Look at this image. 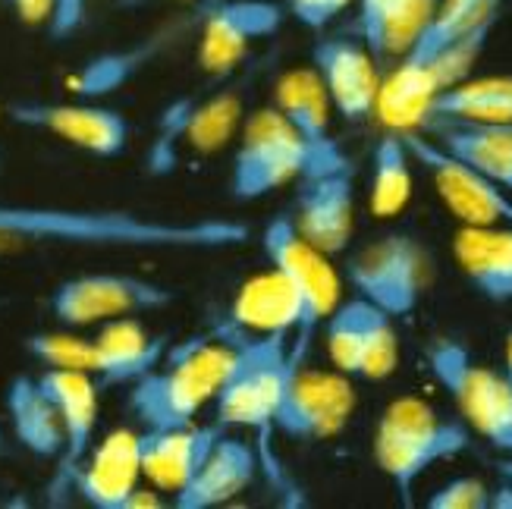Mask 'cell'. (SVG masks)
<instances>
[{
	"mask_svg": "<svg viewBox=\"0 0 512 509\" xmlns=\"http://www.w3.org/2000/svg\"><path fill=\"white\" fill-rule=\"evenodd\" d=\"M230 217H158L126 208H66L0 202V258L32 249H148L217 252L249 242Z\"/></svg>",
	"mask_w": 512,
	"mask_h": 509,
	"instance_id": "6da1fadb",
	"label": "cell"
},
{
	"mask_svg": "<svg viewBox=\"0 0 512 509\" xmlns=\"http://www.w3.org/2000/svg\"><path fill=\"white\" fill-rule=\"evenodd\" d=\"M246 340L233 327L217 324L208 334H195L167 349L164 362L129 387V412L145 428H180L195 422L227 381L239 343Z\"/></svg>",
	"mask_w": 512,
	"mask_h": 509,
	"instance_id": "7a4b0ae2",
	"label": "cell"
},
{
	"mask_svg": "<svg viewBox=\"0 0 512 509\" xmlns=\"http://www.w3.org/2000/svg\"><path fill=\"white\" fill-rule=\"evenodd\" d=\"M472 447V428L443 418L415 396L393 400L374 428V462L396 488L399 500L412 503V491L428 469L462 456Z\"/></svg>",
	"mask_w": 512,
	"mask_h": 509,
	"instance_id": "3957f363",
	"label": "cell"
},
{
	"mask_svg": "<svg viewBox=\"0 0 512 509\" xmlns=\"http://www.w3.org/2000/svg\"><path fill=\"white\" fill-rule=\"evenodd\" d=\"M318 170H333V167H327L305 145V139L271 104L255 110L242 123V139L230 167V192L236 202H258L267 192H277L289 183H296L299 176Z\"/></svg>",
	"mask_w": 512,
	"mask_h": 509,
	"instance_id": "277c9868",
	"label": "cell"
},
{
	"mask_svg": "<svg viewBox=\"0 0 512 509\" xmlns=\"http://www.w3.org/2000/svg\"><path fill=\"white\" fill-rule=\"evenodd\" d=\"M296 368L299 365L289 356V337H246L239 343L227 381L214 396L217 425L271 437L283 387Z\"/></svg>",
	"mask_w": 512,
	"mask_h": 509,
	"instance_id": "5b68a950",
	"label": "cell"
},
{
	"mask_svg": "<svg viewBox=\"0 0 512 509\" xmlns=\"http://www.w3.org/2000/svg\"><path fill=\"white\" fill-rule=\"evenodd\" d=\"M261 249L267 261H271V268L280 271L296 290L302 315L293 340H289V356H293L296 365H302L321 324L340 305V277L333 271L330 255L311 246L296 230L293 217L286 214L267 220V227L261 233Z\"/></svg>",
	"mask_w": 512,
	"mask_h": 509,
	"instance_id": "8992f818",
	"label": "cell"
},
{
	"mask_svg": "<svg viewBox=\"0 0 512 509\" xmlns=\"http://www.w3.org/2000/svg\"><path fill=\"white\" fill-rule=\"evenodd\" d=\"M346 280L355 296L406 318L425 299L434 280V258L412 233H384L346 261Z\"/></svg>",
	"mask_w": 512,
	"mask_h": 509,
	"instance_id": "52a82bcc",
	"label": "cell"
},
{
	"mask_svg": "<svg viewBox=\"0 0 512 509\" xmlns=\"http://www.w3.org/2000/svg\"><path fill=\"white\" fill-rule=\"evenodd\" d=\"M425 356L434 381L450 393L465 425L512 456V390L503 374L478 362L469 346L447 337L434 340Z\"/></svg>",
	"mask_w": 512,
	"mask_h": 509,
	"instance_id": "ba28073f",
	"label": "cell"
},
{
	"mask_svg": "<svg viewBox=\"0 0 512 509\" xmlns=\"http://www.w3.org/2000/svg\"><path fill=\"white\" fill-rule=\"evenodd\" d=\"M242 126V95L224 88L211 98H176L158 117V129L148 145V173L167 176L186 154L208 158L220 151Z\"/></svg>",
	"mask_w": 512,
	"mask_h": 509,
	"instance_id": "9c48e42d",
	"label": "cell"
},
{
	"mask_svg": "<svg viewBox=\"0 0 512 509\" xmlns=\"http://www.w3.org/2000/svg\"><path fill=\"white\" fill-rule=\"evenodd\" d=\"M176 299L164 283L136 274H79L54 286L51 312L66 327H92L117 318L161 312Z\"/></svg>",
	"mask_w": 512,
	"mask_h": 509,
	"instance_id": "30bf717a",
	"label": "cell"
},
{
	"mask_svg": "<svg viewBox=\"0 0 512 509\" xmlns=\"http://www.w3.org/2000/svg\"><path fill=\"white\" fill-rule=\"evenodd\" d=\"M198 10V66L211 79H227L255 41L274 38L286 7L274 0H202Z\"/></svg>",
	"mask_w": 512,
	"mask_h": 509,
	"instance_id": "8fae6325",
	"label": "cell"
},
{
	"mask_svg": "<svg viewBox=\"0 0 512 509\" xmlns=\"http://www.w3.org/2000/svg\"><path fill=\"white\" fill-rule=\"evenodd\" d=\"M355 412V390L340 371L296 368L283 387L274 415V434L296 444H318L337 437Z\"/></svg>",
	"mask_w": 512,
	"mask_h": 509,
	"instance_id": "7c38bea8",
	"label": "cell"
},
{
	"mask_svg": "<svg viewBox=\"0 0 512 509\" xmlns=\"http://www.w3.org/2000/svg\"><path fill=\"white\" fill-rule=\"evenodd\" d=\"M7 117L16 126L48 132L95 158H120L132 136V126L120 110L85 101H16L7 107Z\"/></svg>",
	"mask_w": 512,
	"mask_h": 509,
	"instance_id": "4fadbf2b",
	"label": "cell"
},
{
	"mask_svg": "<svg viewBox=\"0 0 512 509\" xmlns=\"http://www.w3.org/2000/svg\"><path fill=\"white\" fill-rule=\"evenodd\" d=\"M38 381L54 400L60 425H63V453L57 456V469L48 484V503L60 506L73 494V478L82 466V459L95 447L101 387L92 374L63 371V368H44L38 374Z\"/></svg>",
	"mask_w": 512,
	"mask_h": 509,
	"instance_id": "5bb4252c",
	"label": "cell"
},
{
	"mask_svg": "<svg viewBox=\"0 0 512 509\" xmlns=\"http://www.w3.org/2000/svg\"><path fill=\"white\" fill-rule=\"evenodd\" d=\"M311 66L321 76L327 98L343 120L362 123L374 117L377 95H381V70L359 35L318 38L311 48Z\"/></svg>",
	"mask_w": 512,
	"mask_h": 509,
	"instance_id": "9a60e30c",
	"label": "cell"
},
{
	"mask_svg": "<svg viewBox=\"0 0 512 509\" xmlns=\"http://www.w3.org/2000/svg\"><path fill=\"white\" fill-rule=\"evenodd\" d=\"M296 230L324 255H340L355 230V173L349 167H333L299 176Z\"/></svg>",
	"mask_w": 512,
	"mask_h": 509,
	"instance_id": "2e32d148",
	"label": "cell"
},
{
	"mask_svg": "<svg viewBox=\"0 0 512 509\" xmlns=\"http://www.w3.org/2000/svg\"><path fill=\"white\" fill-rule=\"evenodd\" d=\"M142 481L139 431L117 428L88 450L73 478V494L95 509H126Z\"/></svg>",
	"mask_w": 512,
	"mask_h": 509,
	"instance_id": "e0dca14e",
	"label": "cell"
},
{
	"mask_svg": "<svg viewBox=\"0 0 512 509\" xmlns=\"http://www.w3.org/2000/svg\"><path fill=\"white\" fill-rule=\"evenodd\" d=\"M274 107L327 167L352 164L343 145L333 139V132H330L333 104L327 98L321 76L315 73V66H299V70L283 73L274 85Z\"/></svg>",
	"mask_w": 512,
	"mask_h": 509,
	"instance_id": "ac0fdd59",
	"label": "cell"
},
{
	"mask_svg": "<svg viewBox=\"0 0 512 509\" xmlns=\"http://www.w3.org/2000/svg\"><path fill=\"white\" fill-rule=\"evenodd\" d=\"M227 434L224 425H180L139 431L142 440V478L158 491L176 494L208 459L214 444Z\"/></svg>",
	"mask_w": 512,
	"mask_h": 509,
	"instance_id": "d6986e66",
	"label": "cell"
},
{
	"mask_svg": "<svg viewBox=\"0 0 512 509\" xmlns=\"http://www.w3.org/2000/svg\"><path fill=\"white\" fill-rule=\"evenodd\" d=\"M195 26H198V10L186 19H176L170 26L139 38L136 44H129V48L95 54L92 60H85L76 73L66 76V88L79 98H101V95L117 92V88L136 79L151 60H158L173 41H180L186 29H195Z\"/></svg>",
	"mask_w": 512,
	"mask_h": 509,
	"instance_id": "ffe728a7",
	"label": "cell"
},
{
	"mask_svg": "<svg viewBox=\"0 0 512 509\" xmlns=\"http://www.w3.org/2000/svg\"><path fill=\"white\" fill-rule=\"evenodd\" d=\"M258 453L252 444L239 437L224 434L208 453V459L198 466V472L173 494L176 509H214L227 506L242 491L252 488L258 475Z\"/></svg>",
	"mask_w": 512,
	"mask_h": 509,
	"instance_id": "44dd1931",
	"label": "cell"
},
{
	"mask_svg": "<svg viewBox=\"0 0 512 509\" xmlns=\"http://www.w3.org/2000/svg\"><path fill=\"white\" fill-rule=\"evenodd\" d=\"M170 349V340L151 334L136 318H117L95 337V374L98 387H132L154 371Z\"/></svg>",
	"mask_w": 512,
	"mask_h": 509,
	"instance_id": "7402d4cb",
	"label": "cell"
},
{
	"mask_svg": "<svg viewBox=\"0 0 512 509\" xmlns=\"http://www.w3.org/2000/svg\"><path fill=\"white\" fill-rule=\"evenodd\" d=\"M421 132L447 148L453 158L469 164L487 180L512 192V126L472 120H428Z\"/></svg>",
	"mask_w": 512,
	"mask_h": 509,
	"instance_id": "603a6c76",
	"label": "cell"
},
{
	"mask_svg": "<svg viewBox=\"0 0 512 509\" xmlns=\"http://www.w3.org/2000/svg\"><path fill=\"white\" fill-rule=\"evenodd\" d=\"M299 299L296 290L280 271H267L239 286V293L230 305V315L224 324H230L242 337H267L283 334L293 340L299 327Z\"/></svg>",
	"mask_w": 512,
	"mask_h": 509,
	"instance_id": "cb8c5ba5",
	"label": "cell"
},
{
	"mask_svg": "<svg viewBox=\"0 0 512 509\" xmlns=\"http://www.w3.org/2000/svg\"><path fill=\"white\" fill-rule=\"evenodd\" d=\"M359 19H355V35L365 41L377 63L399 60L412 41L428 26L437 13L440 0H355Z\"/></svg>",
	"mask_w": 512,
	"mask_h": 509,
	"instance_id": "d4e9b609",
	"label": "cell"
},
{
	"mask_svg": "<svg viewBox=\"0 0 512 509\" xmlns=\"http://www.w3.org/2000/svg\"><path fill=\"white\" fill-rule=\"evenodd\" d=\"M453 255L487 302H512V227H462Z\"/></svg>",
	"mask_w": 512,
	"mask_h": 509,
	"instance_id": "484cf974",
	"label": "cell"
},
{
	"mask_svg": "<svg viewBox=\"0 0 512 509\" xmlns=\"http://www.w3.org/2000/svg\"><path fill=\"white\" fill-rule=\"evenodd\" d=\"M7 415L13 437L38 459H57L63 453V425L57 406L41 387L38 374H16L7 384Z\"/></svg>",
	"mask_w": 512,
	"mask_h": 509,
	"instance_id": "4316f807",
	"label": "cell"
},
{
	"mask_svg": "<svg viewBox=\"0 0 512 509\" xmlns=\"http://www.w3.org/2000/svg\"><path fill=\"white\" fill-rule=\"evenodd\" d=\"M428 120L512 123V76H481V79L469 76L465 82L447 88V92L434 98L425 123Z\"/></svg>",
	"mask_w": 512,
	"mask_h": 509,
	"instance_id": "83f0119b",
	"label": "cell"
},
{
	"mask_svg": "<svg viewBox=\"0 0 512 509\" xmlns=\"http://www.w3.org/2000/svg\"><path fill=\"white\" fill-rule=\"evenodd\" d=\"M412 151L399 129H387L371 154V186L368 205L374 217H396L412 202Z\"/></svg>",
	"mask_w": 512,
	"mask_h": 509,
	"instance_id": "f1b7e54d",
	"label": "cell"
},
{
	"mask_svg": "<svg viewBox=\"0 0 512 509\" xmlns=\"http://www.w3.org/2000/svg\"><path fill=\"white\" fill-rule=\"evenodd\" d=\"M368 308L371 302L352 296L340 302L333 312L327 315L324 327V343H327V356L340 374L346 378H359L362 368V349H365V324H368Z\"/></svg>",
	"mask_w": 512,
	"mask_h": 509,
	"instance_id": "f546056e",
	"label": "cell"
},
{
	"mask_svg": "<svg viewBox=\"0 0 512 509\" xmlns=\"http://www.w3.org/2000/svg\"><path fill=\"white\" fill-rule=\"evenodd\" d=\"M26 352L44 368L95 374V340L70 334V330H44L26 340Z\"/></svg>",
	"mask_w": 512,
	"mask_h": 509,
	"instance_id": "4dcf8cb0",
	"label": "cell"
},
{
	"mask_svg": "<svg viewBox=\"0 0 512 509\" xmlns=\"http://www.w3.org/2000/svg\"><path fill=\"white\" fill-rule=\"evenodd\" d=\"M399 365V334L396 318L387 315L384 308H368L365 324V349H362V368L359 378L365 381H387Z\"/></svg>",
	"mask_w": 512,
	"mask_h": 509,
	"instance_id": "1f68e13d",
	"label": "cell"
},
{
	"mask_svg": "<svg viewBox=\"0 0 512 509\" xmlns=\"http://www.w3.org/2000/svg\"><path fill=\"white\" fill-rule=\"evenodd\" d=\"M491 488L475 475H459L428 497V509H491Z\"/></svg>",
	"mask_w": 512,
	"mask_h": 509,
	"instance_id": "d6a6232c",
	"label": "cell"
},
{
	"mask_svg": "<svg viewBox=\"0 0 512 509\" xmlns=\"http://www.w3.org/2000/svg\"><path fill=\"white\" fill-rule=\"evenodd\" d=\"M355 0H286V13L311 32H324L333 19L346 13Z\"/></svg>",
	"mask_w": 512,
	"mask_h": 509,
	"instance_id": "836d02e7",
	"label": "cell"
},
{
	"mask_svg": "<svg viewBox=\"0 0 512 509\" xmlns=\"http://www.w3.org/2000/svg\"><path fill=\"white\" fill-rule=\"evenodd\" d=\"M85 13H88V0H57L54 13H51L44 29H48V35L54 41H63V38H70L82 29Z\"/></svg>",
	"mask_w": 512,
	"mask_h": 509,
	"instance_id": "e575fe53",
	"label": "cell"
},
{
	"mask_svg": "<svg viewBox=\"0 0 512 509\" xmlns=\"http://www.w3.org/2000/svg\"><path fill=\"white\" fill-rule=\"evenodd\" d=\"M7 4L16 10V16L26 22V26H48L57 0H7Z\"/></svg>",
	"mask_w": 512,
	"mask_h": 509,
	"instance_id": "d590c367",
	"label": "cell"
},
{
	"mask_svg": "<svg viewBox=\"0 0 512 509\" xmlns=\"http://www.w3.org/2000/svg\"><path fill=\"white\" fill-rule=\"evenodd\" d=\"M500 475H503V488L491 494V506L497 509H512V456L500 462Z\"/></svg>",
	"mask_w": 512,
	"mask_h": 509,
	"instance_id": "8d00e7d4",
	"label": "cell"
},
{
	"mask_svg": "<svg viewBox=\"0 0 512 509\" xmlns=\"http://www.w3.org/2000/svg\"><path fill=\"white\" fill-rule=\"evenodd\" d=\"M158 506H164V500L148 488H136L126 503V509H158Z\"/></svg>",
	"mask_w": 512,
	"mask_h": 509,
	"instance_id": "74e56055",
	"label": "cell"
},
{
	"mask_svg": "<svg viewBox=\"0 0 512 509\" xmlns=\"http://www.w3.org/2000/svg\"><path fill=\"white\" fill-rule=\"evenodd\" d=\"M120 10H142V7H161V4H202V0H114Z\"/></svg>",
	"mask_w": 512,
	"mask_h": 509,
	"instance_id": "f35d334b",
	"label": "cell"
},
{
	"mask_svg": "<svg viewBox=\"0 0 512 509\" xmlns=\"http://www.w3.org/2000/svg\"><path fill=\"white\" fill-rule=\"evenodd\" d=\"M503 381H506V387L512 390V334H509V340H506V362H503Z\"/></svg>",
	"mask_w": 512,
	"mask_h": 509,
	"instance_id": "ab89813d",
	"label": "cell"
},
{
	"mask_svg": "<svg viewBox=\"0 0 512 509\" xmlns=\"http://www.w3.org/2000/svg\"><path fill=\"white\" fill-rule=\"evenodd\" d=\"M7 453V431H4V422H0V456Z\"/></svg>",
	"mask_w": 512,
	"mask_h": 509,
	"instance_id": "60d3db41",
	"label": "cell"
}]
</instances>
